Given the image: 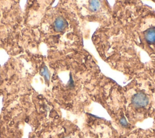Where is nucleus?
I'll use <instances>...</instances> for the list:
<instances>
[{
  "instance_id": "nucleus-1",
  "label": "nucleus",
  "mask_w": 155,
  "mask_h": 138,
  "mask_svg": "<svg viewBox=\"0 0 155 138\" xmlns=\"http://www.w3.org/2000/svg\"><path fill=\"white\" fill-rule=\"evenodd\" d=\"M100 57L131 78L155 66V11L138 0H117L91 38Z\"/></svg>"
},
{
  "instance_id": "nucleus-2",
  "label": "nucleus",
  "mask_w": 155,
  "mask_h": 138,
  "mask_svg": "<svg viewBox=\"0 0 155 138\" xmlns=\"http://www.w3.org/2000/svg\"><path fill=\"white\" fill-rule=\"evenodd\" d=\"M94 101L107 111L111 122L126 137L142 129L138 124L155 118V85L147 74L121 86L107 77Z\"/></svg>"
},
{
  "instance_id": "nucleus-3",
  "label": "nucleus",
  "mask_w": 155,
  "mask_h": 138,
  "mask_svg": "<svg viewBox=\"0 0 155 138\" xmlns=\"http://www.w3.org/2000/svg\"><path fill=\"white\" fill-rule=\"evenodd\" d=\"M64 67L65 80L61 82L64 104L76 114L85 113L107 77L84 48L67 54Z\"/></svg>"
},
{
  "instance_id": "nucleus-4",
  "label": "nucleus",
  "mask_w": 155,
  "mask_h": 138,
  "mask_svg": "<svg viewBox=\"0 0 155 138\" xmlns=\"http://www.w3.org/2000/svg\"><path fill=\"white\" fill-rule=\"evenodd\" d=\"M40 74L44 77L45 82L48 84L50 79V73L46 65H44L40 70Z\"/></svg>"
}]
</instances>
